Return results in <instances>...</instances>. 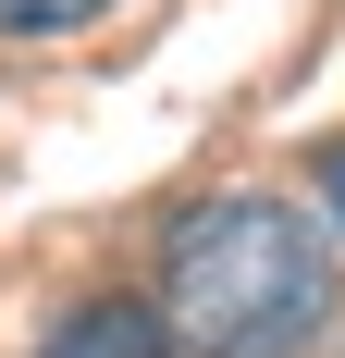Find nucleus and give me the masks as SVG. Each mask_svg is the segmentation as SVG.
Instances as JSON below:
<instances>
[{
  "label": "nucleus",
  "mask_w": 345,
  "mask_h": 358,
  "mask_svg": "<svg viewBox=\"0 0 345 358\" xmlns=\"http://www.w3.org/2000/svg\"><path fill=\"white\" fill-rule=\"evenodd\" d=\"M333 322V235L284 198H210L161 248L172 358H309Z\"/></svg>",
  "instance_id": "obj_1"
},
{
  "label": "nucleus",
  "mask_w": 345,
  "mask_h": 358,
  "mask_svg": "<svg viewBox=\"0 0 345 358\" xmlns=\"http://www.w3.org/2000/svg\"><path fill=\"white\" fill-rule=\"evenodd\" d=\"M50 358H172L161 309H136V296H87L62 334H50Z\"/></svg>",
  "instance_id": "obj_2"
},
{
  "label": "nucleus",
  "mask_w": 345,
  "mask_h": 358,
  "mask_svg": "<svg viewBox=\"0 0 345 358\" xmlns=\"http://www.w3.org/2000/svg\"><path fill=\"white\" fill-rule=\"evenodd\" d=\"M111 0H0V37H74V25H99Z\"/></svg>",
  "instance_id": "obj_3"
},
{
  "label": "nucleus",
  "mask_w": 345,
  "mask_h": 358,
  "mask_svg": "<svg viewBox=\"0 0 345 358\" xmlns=\"http://www.w3.org/2000/svg\"><path fill=\"white\" fill-rule=\"evenodd\" d=\"M321 198H333V222H345V148H333V161H321Z\"/></svg>",
  "instance_id": "obj_4"
}]
</instances>
